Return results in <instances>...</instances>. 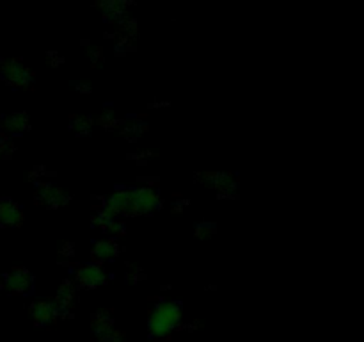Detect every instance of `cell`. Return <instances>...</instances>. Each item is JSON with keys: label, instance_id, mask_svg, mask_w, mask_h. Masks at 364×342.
<instances>
[{"label": "cell", "instance_id": "obj_14", "mask_svg": "<svg viewBox=\"0 0 364 342\" xmlns=\"http://www.w3.org/2000/svg\"><path fill=\"white\" fill-rule=\"evenodd\" d=\"M73 128H77L78 132H87L89 128H91V121H89L87 118H80V120L75 121Z\"/></svg>", "mask_w": 364, "mask_h": 342}, {"label": "cell", "instance_id": "obj_3", "mask_svg": "<svg viewBox=\"0 0 364 342\" xmlns=\"http://www.w3.org/2000/svg\"><path fill=\"white\" fill-rule=\"evenodd\" d=\"M31 274L25 269H14L9 274H6L4 278V287L7 289L13 294H21V292H27L31 289Z\"/></svg>", "mask_w": 364, "mask_h": 342}, {"label": "cell", "instance_id": "obj_4", "mask_svg": "<svg viewBox=\"0 0 364 342\" xmlns=\"http://www.w3.org/2000/svg\"><path fill=\"white\" fill-rule=\"evenodd\" d=\"M134 210V192L119 191L112 195V198L107 203V212L112 214L114 217L119 216L121 212H132Z\"/></svg>", "mask_w": 364, "mask_h": 342}, {"label": "cell", "instance_id": "obj_10", "mask_svg": "<svg viewBox=\"0 0 364 342\" xmlns=\"http://www.w3.org/2000/svg\"><path fill=\"white\" fill-rule=\"evenodd\" d=\"M92 328H95V333L98 335L102 341L107 335H110L114 331L112 321H110V317L107 316V314H98V316L92 319Z\"/></svg>", "mask_w": 364, "mask_h": 342}, {"label": "cell", "instance_id": "obj_6", "mask_svg": "<svg viewBox=\"0 0 364 342\" xmlns=\"http://www.w3.org/2000/svg\"><path fill=\"white\" fill-rule=\"evenodd\" d=\"M59 312L60 310L57 309L55 303L52 301H38L32 305V317H34L36 323L39 324H45L48 323V321H52Z\"/></svg>", "mask_w": 364, "mask_h": 342}, {"label": "cell", "instance_id": "obj_5", "mask_svg": "<svg viewBox=\"0 0 364 342\" xmlns=\"http://www.w3.org/2000/svg\"><path fill=\"white\" fill-rule=\"evenodd\" d=\"M156 203H159V196L149 187H142L137 192H134V210H137V212H149V210L155 209Z\"/></svg>", "mask_w": 364, "mask_h": 342}, {"label": "cell", "instance_id": "obj_1", "mask_svg": "<svg viewBox=\"0 0 364 342\" xmlns=\"http://www.w3.org/2000/svg\"><path fill=\"white\" fill-rule=\"evenodd\" d=\"M181 323V306L174 301H160L149 316L148 326L155 337H166Z\"/></svg>", "mask_w": 364, "mask_h": 342}, {"label": "cell", "instance_id": "obj_9", "mask_svg": "<svg viewBox=\"0 0 364 342\" xmlns=\"http://www.w3.org/2000/svg\"><path fill=\"white\" fill-rule=\"evenodd\" d=\"M27 127L28 120L27 116L21 113L11 114V116H7L6 120H4V128H6L7 132H11V134H20V132H23Z\"/></svg>", "mask_w": 364, "mask_h": 342}, {"label": "cell", "instance_id": "obj_8", "mask_svg": "<svg viewBox=\"0 0 364 342\" xmlns=\"http://www.w3.org/2000/svg\"><path fill=\"white\" fill-rule=\"evenodd\" d=\"M105 280V274L100 269L98 266L91 264V266H84L80 271H78V281H80L84 287H96L102 281Z\"/></svg>", "mask_w": 364, "mask_h": 342}, {"label": "cell", "instance_id": "obj_7", "mask_svg": "<svg viewBox=\"0 0 364 342\" xmlns=\"http://www.w3.org/2000/svg\"><path fill=\"white\" fill-rule=\"evenodd\" d=\"M21 210L20 207L16 205L11 200H2L0 202V223L7 224V227H13V224H18L21 221Z\"/></svg>", "mask_w": 364, "mask_h": 342}, {"label": "cell", "instance_id": "obj_13", "mask_svg": "<svg viewBox=\"0 0 364 342\" xmlns=\"http://www.w3.org/2000/svg\"><path fill=\"white\" fill-rule=\"evenodd\" d=\"M71 299H73V289H71L70 284H64L63 287H60V291L57 292V298H55V305L57 309L63 312V310H66L68 306H70Z\"/></svg>", "mask_w": 364, "mask_h": 342}, {"label": "cell", "instance_id": "obj_12", "mask_svg": "<svg viewBox=\"0 0 364 342\" xmlns=\"http://www.w3.org/2000/svg\"><path fill=\"white\" fill-rule=\"evenodd\" d=\"M41 200L43 202H46L48 205H60V203L66 202V198H64L63 191L57 187H52V185H46V187H43L41 191Z\"/></svg>", "mask_w": 364, "mask_h": 342}, {"label": "cell", "instance_id": "obj_2", "mask_svg": "<svg viewBox=\"0 0 364 342\" xmlns=\"http://www.w3.org/2000/svg\"><path fill=\"white\" fill-rule=\"evenodd\" d=\"M2 77L14 88H27L32 82L31 71L18 61H6L2 64Z\"/></svg>", "mask_w": 364, "mask_h": 342}, {"label": "cell", "instance_id": "obj_15", "mask_svg": "<svg viewBox=\"0 0 364 342\" xmlns=\"http://www.w3.org/2000/svg\"><path fill=\"white\" fill-rule=\"evenodd\" d=\"M13 152V146L9 145V141H0V157H9Z\"/></svg>", "mask_w": 364, "mask_h": 342}, {"label": "cell", "instance_id": "obj_11", "mask_svg": "<svg viewBox=\"0 0 364 342\" xmlns=\"http://www.w3.org/2000/svg\"><path fill=\"white\" fill-rule=\"evenodd\" d=\"M116 252L117 248L112 241H100L98 244L95 246V249H92V255L98 260H109L116 255Z\"/></svg>", "mask_w": 364, "mask_h": 342}]
</instances>
